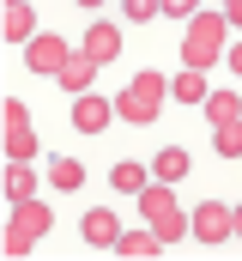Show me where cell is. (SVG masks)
Listing matches in <instances>:
<instances>
[{"instance_id":"6da1fadb","label":"cell","mask_w":242,"mask_h":261,"mask_svg":"<svg viewBox=\"0 0 242 261\" xmlns=\"http://www.w3.org/2000/svg\"><path fill=\"white\" fill-rule=\"evenodd\" d=\"M49 231H55V213H49L37 195H31V200H12V219H6L0 249L18 261V255H31V249H37V237H49Z\"/></svg>"},{"instance_id":"7a4b0ae2","label":"cell","mask_w":242,"mask_h":261,"mask_svg":"<svg viewBox=\"0 0 242 261\" xmlns=\"http://www.w3.org/2000/svg\"><path fill=\"white\" fill-rule=\"evenodd\" d=\"M164 97H170V79L145 67V73H133V79H127V91L115 97V116H121V122H139V128H145V122H158Z\"/></svg>"},{"instance_id":"3957f363","label":"cell","mask_w":242,"mask_h":261,"mask_svg":"<svg viewBox=\"0 0 242 261\" xmlns=\"http://www.w3.org/2000/svg\"><path fill=\"white\" fill-rule=\"evenodd\" d=\"M139 213H145V225L164 237V243H182L188 237V213H182V200L170 182H145L139 189Z\"/></svg>"},{"instance_id":"277c9868","label":"cell","mask_w":242,"mask_h":261,"mask_svg":"<svg viewBox=\"0 0 242 261\" xmlns=\"http://www.w3.org/2000/svg\"><path fill=\"white\" fill-rule=\"evenodd\" d=\"M224 61V18L218 12H194L188 18V37H182V67H206Z\"/></svg>"},{"instance_id":"5b68a950","label":"cell","mask_w":242,"mask_h":261,"mask_svg":"<svg viewBox=\"0 0 242 261\" xmlns=\"http://www.w3.org/2000/svg\"><path fill=\"white\" fill-rule=\"evenodd\" d=\"M0 122H6V158H12V164H31L43 140H37V128H31L24 97H6V103H0Z\"/></svg>"},{"instance_id":"8992f818","label":"cell","mask_w":242,"mask_h":261,"mask_svg":"<svg viewBox=\"0 0 242 261\" xmlns=\"http://www.w3.org/2000/svg\"><path fill=\"white\" fill-rule=\"evenodd\" d=\"M188 231H194L206 249H218V243H230V237H236V231H230V206H224V200H200V206H194V219H188Z\"/></svg>"},{"instance_id":"52a82bcc","label":"cell","mask_w":242,"mask_h":261,"mask_svg":"<svg viewBox=\"0 0 242 261\" xmlns=\"http://www.w3.org/2000/svg\"><path fill=\"white\" fill-rule=\"evenodd\" d=\"M67 55H73V49L60 43L55 31H37V37H31V49H24V67H31V73H60Z\"/></svg>"},{"instance_id":"ba28073f","label":"cell","mask_w":242,"mask_h":261,"mask_svg":"<svg viewBox=\"0 0 242 261\" xmlns=\"http://www.w3.org/2000/svg\"><path fill=\"white\" fill-rule=\"evenodd\" d=\"M79 237H85L91 249H115V243H121V225H115V213H109V206H91V213L79 219Z\"/></svg>"},{"instance_id":"9c48e42d","label":"cell","mask_w":242,"mask_h":261,"mask_svg":"<svg viewBox=\"0 0 242 261\" xmlns=\"http://www.w3.org/2000/svg\"><path fill=\"white\" fill-rule=\"evenodd\" d=\"M109 116H115V103L79 91V103H73V128H79V134H103V128H109Z\"/></svg>"},{"instance_id":"30bf717a","label":"cell","mask_w":242,"mask_h":261,"mask_svg":"<svg viewBox=\"0 0 242 261\" xmlns=\"http://www.w3.org/2000/svg\"><path fill=\"white\" fill-rule=\"evenodd\" d=\"M79 49H85L91 61L103 67V61H115V55H121V31H115V24H103V18H97V24L85 31V43H79Z\"/></svg>"},{"instance_id":"8fae6325","label":"cell","mask_w":242,"mask_h":261,"mask_svg":"<svg viewBox=\"0 0 242 261\" xmlns=\"http://www.w3.org/2000/svg\"><path fill=\"white\" fill-rule=\"evenodd\" d=\"M55 79L67 85V91H73V97H79V91H91V79H97V61H91L85 49H73V55H67V67H60Z\"/></svg>"},{"instance_id":"7c38bea8","label":"cell","mask_w":242,"mask_h":261,"mask_svg":"<svg viewBox=\"0 0 242 261\" xmlns=\"http://www.w3.org/2000/svg\"><path fill=\"white\" fill-rule=\"evenodd\" d=\"M115 249H121V255H139V261H152V255H164L170 243H164V237H158L152 225H139V231H121V243H115Z\"/></svg>"},{"instance_id":"4fadbf2b","label":"cell","mask_w":242,"mask_h":261,"mask_svg":"<svg viewBox=\"0 0 242 261\" xmlns=\"http://www.w3.org/2000/svg\"><path fill=\"white\" fill-rule=\"evenodd\" d=\"M37 37V12H31V0H12L6 6V43H31Z\"/></svg>"},{"instance_id":"5bb4252c","label":"cell","mask_w":242,"mask_h":261,"mask_svg":"<svg viewBox=\"0 0 242 261\" xmlns=\"http://www.w3.org/2000/svg\"><path fill=\"white\" fill-rule=\"evenodd\" d=\"M188 164H194V158H188L182 146H164V152H158V164H152V176H158V182H182V176H188Z\"/></svg>"},{"instance_id":"9a60e30c","label":"cell","mask_w":242,"mask_h":261,"mask_svg":"<svg viewBox=\"0 0 242 261\" xmlns=\"http://www.w3.org/2000/svg\"><path fill=\"white\" fill-rule=\"evenodd\" d=\"M49 182H55L60 195L79 189V182H85V164H79V158H49Z\"/></svg>"},{"instance_id":"2e32d148","label":"cell","mask_w":242,"mask_h":261,"mask_svg":"<svg viewBox=\"0 0 242 261\" xmlns=\"http://www.w3.org/2000/svg\"><path fill=\"white\" fill-rule=\"evenodd\" d=\"M212 146H218V158H242V116H230V122H218V134H212Z\"/></svg>"},{"instance_id":"e0dca14e","label":"cell","mask_w":242,"mask_h":261,"mask_svg":"<svg viewBox=\"0 0 242 261\" xmlns=\"http://www.w3.org/2000/svg\"><path fill=\"white\" fill-rule=\"evenodd\" d=\"M170 97H182V103H206V79H200V67H188L182 79H170Z\"/></svg>"},{"instance_id":"ac0fdd59","label":"cell","mask_w":242,"mask_h":261,"mask_svg":"<svg viewBox=\"0 0 242 261\" xmlns=\"http://www.w3.org/2000/svg\"><path fill=\"white\" fill-rule=\"evenodd\" d=\"M109 182H115L121 195H139V189H145V164H133V158H121L115 170H109Z\"/></svg>"},{"instance_id":"d6986e66","label":"cell","mask_w":242,"mask_h":261,"mask_svg":"<svg viewBox=\"0 0 242 261\" xmlns=\"http://www.w3.org/2000/svg\"><path fill=\"white\" fill-rule=\"evenodd\" d=\"M206 116H212V128L230 122V116H242V97H230V91H206Z\"/></svg>"},{"instance_id":"ffe728a7","label":"cell","mask_w":242,"mask_h":261,"mask_svg":"<svg viewBox=\"0 0 242 261\" xmlns=\"http://www.w3.org/2000/svg\"><path fill=\"white\" fill-rule=\"evenodd\" d=\"M6 195H12V200H31V195H37V176H31V164H12V170H6Z\"/></svg>"},{"instance_id":"44dd1931","label":"cell","mask_w":242,"mask_h":261,"mask_svg":"<svg viewBox=\"0 0 242 261\" xmlns=\"http://www.w3.org/2000/svg\"><path fill=\"white\" fill-rule=\"evenodd\" d=\"M121 12H127L133 24H152V18L164 12V0H121Z\"/></svg>"},{"instance_id":"7402d4cb","label":"cell","mask_w":242,"mask_h":261,"mask_svg":"<svg viewBox=\"0 0 242 261\" xmlns=\"http://www.w3.org/2000/svg\"><path fill=\"white\" fill-rule=\"evenodd\" d=\"M164 12H170V18H182V24H188V18L200 12V0H164Z\"/></svg>"},{"instance_id":"603a6c76","label":"cell","mask_w":242,"mask_h":261,"mask_svg":"<svg viewBox=\"0 0 242 261\" xmlns=\"http://www.w3.org/2000/svg\"><path fill=\"white\" fill-rule=\"evenodd\" d=\"M224 24H242V0H224Z\"/></svg>"},{"instance_id":"cb8c5ba5","label":"cell","mask_w":242,"mask_h":261,"mask_svg":"<svg viewBox=\"0 0 242 261\" xmlns=\"http://www.w3.org/2000/svg\"><path fill=\"white\" fill-rule=\"evenodd\" d=\"M224 61H230V73L242 79V43H236V49H224Z\"/></svg>"},{"instance_id":"d4e9b609","label":"cell","mask_w":242,"mask_h":261,"mask_svg":"<svg viewBox=\"0 0 242 261\" xmlns=\"http://www.w3.org/2000/svg\"><path fill=\"white\" fill-rule=\"evenodd\" d=\"M230 231H236V237H242V206H230Z\"/></svg>"},{"instance_id":"484cf974","label":"cell","mask_w":242,"mask_h":261,"mask_svg":"<svg viewBox=\"0 0 242 261\" xmlns=\"http://www.w3.org/2000/svg\"><path fill=\"white\" fill-rule=\"evenodd\" d=\"M73 6H103V0H73Z\"/></svg>"}]
</instances>
